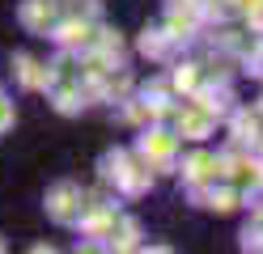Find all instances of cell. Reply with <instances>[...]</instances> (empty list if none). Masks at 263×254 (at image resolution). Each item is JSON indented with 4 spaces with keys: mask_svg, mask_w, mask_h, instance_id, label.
<instances>
[{
    "mask_svg": "<svg viewBox=\"0 0 263 254\" xmlns=\"http://www.w3.org/2000/svg\"><path fill=\"white\" fill-rule=\"evenodd\" d=\"M72 199H77V186H68V182L55 186V191H51V216L55 220H68L72 216Z\"/></svg>",
    "mask_w": 263,
    "mask_h": 254,
    "instance_id": "obj_1",
    "label": "cell"
},
{
    "mask_svg": "<svg viewBox=\"0 0 263 254\" xmlns=\"http://www.w3.org/2000/svg\"><path fill=\"white\" fill-rule=\"evenodd\" d=\"M212 165H217L212 157H195V161L187 165V174H191V178H208V174H212Z\"/></svg>",
    "mask_w": 263,
    "mask_h": 254,
    "instance_id": "obj_2",
    "label": "cell"
},
{
    "mask_svg": "<svg viewBox=\"0 0 263 254\" xmlns=\"http://www.w3.org/2000/svg\"><path fill=\"white\" fill-rule=\"evenodd\" d=\"M9 123H13V106H9V102H5V97H0V131H5Z\"/></svg>",
    "mask_w": 263,
    "mask_h": 254,
    "instance_id": "obj_3",
    "label": "cell"
}]
</instances>
